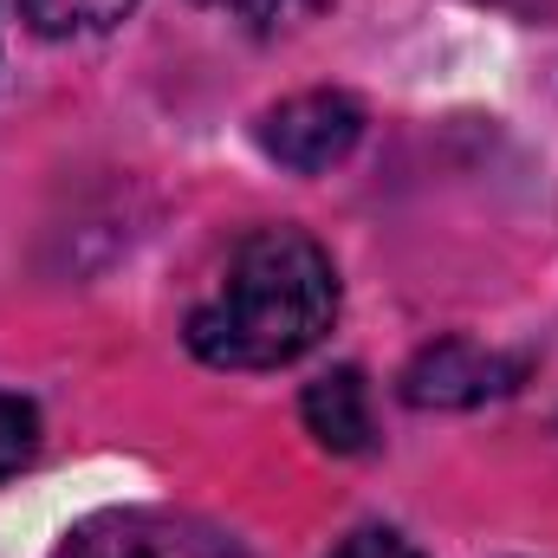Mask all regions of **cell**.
I'll list each match as a JSON object with an SVG mask.
<instances>
[{
    "instance_id": "obj_1",
    "label": "cell",
    "mask_w": 558,
    "mask_h": 558,
    "mask_svg": "<svg viewBox=\"0 0 558 558\" xmlns=\"http://www.w3.org/2000/svg\"><path fill=\"white\" fill-rule=\"evenodd\" d=\"M338 318V274L299 228H260L234 247L221 292L189 318V351L215 371H274L305 357Z\"/></svg>"
},
{
    "instance_id": "obj_2",
    "label": "cell",
    "mask_w": 558,
    "mask_h": 558,
    "mask_svg": "<svg viewBox=\"0 0 558 558\" xmlns=\"http://www.w3.org/2000/svg\"><path fill=\"white\" fill-rule=\"evenodd\" d=\"M357 137H364V105L344 98V92H299V98H286L260 118V149L286 169H299V175H318V169L344 162L357 149Z\"/></svg>"
},
{
    "instance_id": "obj_3",
    "label": "cell",
    "mask_w": 558,
    "mask_h": 558,
    "mask_svg": "<svg viewBox=\"0 0 558 558\" xmlns=\"http://www.w3.org/2000/svg\"><path fill=\"white\" fill-rule=\"evenodd\" d=\"M520 371H526L520 357H500L468 338H441L403 371V397L416 410H474L487 397H507L520 384Z\"/></svg>"
},
{
    "instance_id": "obj_4",
    "label": "cell",
    "mask_w": 558,
    "mask_h": 558,
    "mask_svg": "<svg viewBox=\"0 0 558 558\" xmlns=\"http://www.w3.org/2000/svg\"><path fill=\"white\" fill-rule=\"evenodd\" d=\"M59 558H241L221 533H202L189 520H156V513H111L92 520L65 539Z\"/></svg>"
},
{
    "instance_id": "obj_5",
    "label": "cell",
    "mask_w": 558,
    "mask_h": 558,
    "mask_svg": "<svg viewBox=\"0 0 558 558\" xmlns=\"http://www.w3.org/2000/svg\"><path fill=\"white\" fill-rule=\"evenodd\" d=\"M305 428L331 448V454H364L371 448V390L357 371H331L305 390Z\"/></svg>"
},
{
    "instance_id": "obj_6",
    "label": "cell",
    "mask_w": 558,
    "mask_h": 558,
    "mask_svg": "<svg viewBox=\"0 0 558 558\" xmlns=\"http://www.w3.org/2000/svg\"><path fill=\"white\" fill-rule=\"evenodd\" d=\"M137 0H20V20L46 39H72V33H111Z\"/></svg>"
},
{
    "instance_id": "obj_7",
    "label": "cell",
    "mask_w": 558,
    "mask_h": 558,
    "mask_svg": "<svg viewBox=\"0 0 558 558\" xmlns=\"http://www.w3.org/2000/svg\"><path fill=\"white\" fill-rule=\"evenodd\" d=\"M33 448H39V416H33V403H20V397L0 390V481H7L13 468H26Z\"/></svg>"
},
{
    "instance_id": "obj_8",
    "label": "cell",
    "mask_w": 558,
    "mask_h": 558,
    "mask_svg": "<svg viewBox=\"0 0 558 558\" xmlns=\"http://www.w3.org/2000/svg\"><path fill=\"white\" fill-rule=\"evenodd\" d=\"M331 558H422V553L410 539H397V533H351Z\"/></svg>"
},
{
    "instance_id": "obj_9",
    "label": "cell",
    "mask_w": 558,
    "mask_h": 558,
    "mask_svg": "<svg viewBox=\"0 0 558 558\" xmlns=\"http://www.w3.org/2000/svg\"><path fill=\"white\" fill-rule=\"evenodd\" d=\"M208 7H221V13H241V20H286L299 0H208Z\"/></svg>"
}]
</instances>
